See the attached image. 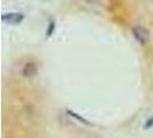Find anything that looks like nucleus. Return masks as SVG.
Returning a JSON list of instances; mask_svg holds the SVG:
<instances>
[{"instance_id": "f257e3e1", "label": "nucleus", "mask_w": 153, "mask_h": 138, "mask_svg": "<svg viewBox=\"0 0 153 138\" xmlns=\"http://www.w3.org/2000/svg\"><path fill=\"white\" fill-rule=\"evenodd\" d=\"M132 35H134V37L135 39L139 42V43H146L147 40H149V37H150V33H149V30L145 29L144 27H142V25H135L134 28H132Z\"/></svg>"}, {"instance_id": "7ed1b4c3", "label": "nucleus", "mask_w": 153, "mask_h": 138, "mask_svg": "<svg viewBox=\"0 0 153 138\" xmlns=\"http://www.w3.org/2000/svg\"><path fill=\"white\" fill-rule=\"evenodd\" d=\"M37 74V66L33 63V62H28L25 63V66L22 69V75L27 78H30L33 77Z\"/></svg>"}, {"instance_id": "20e7f679", "label": "nucleus", "mask_w": 153, "mask_h": 138, "mask_svg": "<svg viewBox=\"0 0 153 138\" xmlns=\"http://www.w3.org/2000/svg\"><path fill=\"white\" fill-rule=\"evenodd\" d=\"M152 1H153V0H152Z\"/></svg>"}, {"instance_id": "f03ea898", "label": "nucleus", "mask_w": 153, "mask_h": 138, "mask_svg": "<svg viewBox=\"0 0 153 138\" xmlns=\"http://www.w3.org/2000/svg\"><path fill=\"white\" fill-rule=\"evenodd\" d=\"M23 19H24V16L21 13H8V14H4L1 16V20L8 24H19L22 22Z\"/></svg>"}]
</instances>
